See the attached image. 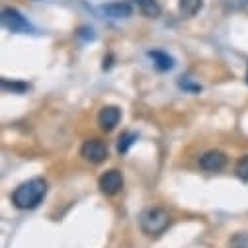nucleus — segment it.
I'll list each match as a JSON object with an SVG mask.
<instances>
[{"instance_id": "39448f33", "label": "nucleus", "mask_w": 248, "mask_h": 248, "mask_svg": "<svg viewBox=\"0 0 248 248\" xmlns=\"http://www.w3.org/2000/svg\"><path fill=\"white\" fill-rule=\"evenodd\" d=\"M98 186L100 190L106 194V196H113L117 194L121 188H123V178H121V172L119 170H108L100 176L98 180Z\"/></svg>"}, {"instance_id": "f257e3e1", "label": "nucleus", "mask_w": 248, "mask_h": 248, "mask_svg": "<svg viewBox=\"0 0 248 248\" xmlns=\"http://www.w3.org/2000/svg\"><path fill=\"white\" fill-rule=\"evenodd\" d=\"M47 194V182L43 178H31L12 192V203L18 209H33L37 207Z\"/></svg>"}, {"instance_id": "0eeeda50", "label": "nucleus", "mask_w": 248, "mask_h": 248, "mask_svg": "<svg viewBox=\"0 0 248 248\" xmlns=\"http://www.w3.org/2000/svg\"><path fill=\"white\" fill-rule=\"evenodd\" d=\"M225 164H227V156L221 151H207L200 158V166L207 172H217V170L225 168Z\"/></svg>"}, {"instance_id": "9b49d317", "label": "nucleus", "mask_w": 248, "mask_h": 248, "mask_svg": "<svg viewBox=\"0 0 248 248\" xmlns=\"http://www.w3.org/2000/svg\"><path fill=\"white\" fill-rule=\"evenodd\" d=\"M203 6V0H180V14L184 18H194Z\"/></svg>"}, {"instance_id": "2eb2a0df", "label": "nucleus", "mask_w": 248, "mask_h": 248, "mask_svg": "<svg viewBox=\"0 0 248 248\" xmlns=\"http://www.w3.org/2000/svg\"><path fill=\"white\" fill-rule=\"evenodd\" d=\"M2 88L10 90V92H26L30 86L26 82H8L6 78H2Z\"/></svg>"}, {"instance_id": "6e6552de", "label": "nucleus", "mask_w": 248, "mask_h": 248, "mask_svg": "<svg viewBox=\"0 0 248 248\" xmlns=\"http://www.w3.org/2000/svg\"><path fill=\"white\" fill-rule=\"evenodd\" d=\"M104 14L113 18V20H121V18H129L133 14V8L129 2H109L106 6H102Z\"/></svg>"}, {"instance_id": "20e7f679", "label": "nucleus", "mask_w": 248, "mask_h": 248, "mask_svg": "<svg viewBox=\"0 0 248 248\" xmlns=\"http://www.w3.org/2000/svg\"><path fill=\"white\" fill-rule=\"evenodd\" d=\"M80 155H82L84 160H88L92 164H100L108 158V147L100 139H88V141H84V145L80 149Z\"/></svg>"}, {"instance_id": "9d476101", "label": "nucleus", "mask_w": 248, "mask_h": 248, "mask_svg": "<svg viewBox=\"0 0 248 248\" xmlns=\"http://www.w3.org/2000/svg\"><path fill=\"white\" fill-rule=\"evenodd\" d=\"M149 57L153 59V63H155V67L158 69V71H170L172 67H174V59L168 55V53H164V51H151L149 53Z\"/></svg>"}, {"instance_id": "dca6fc26", "label": "nucleus", "mask_w": 248, "mask_h": 248, "mask_svg": "<svg viewBox=\"0 0 248 248\" xmlns=\"http://www.w3.org/2000/svg\"><path fill=\"white\" fill-rule=\"evenodd\" d=\"M246 82H248V73H246Z\"/></svg>"}, {"instance_id": "4468645a", "label": "nucleus", "mask_w": 248, "mask_h": 248, "mask_svg": "<svg viewBox=\"0 0 248 248\" xmlns=\"http://www.w3.org/2000/svg\"><path fill=\"white\" fill-rule=\"evenodd\" d=\"M231 248H248V232H236L231 238Z\"/></svg>"}, {"instance_id": "f03ea898", "label": "nucleus", "mask_w": 248, "mask_h": 248, "mask_svg": "<svg viewBox=\"0 0 248 248\" xmlns=\"http://www.w3.org/2000/svg\"><path fill=\"white\" fill-rule=\"evenodd\" d=\"M170 223L172 219L162 207H151L141 215V231L147 236H160L170 227Z\"/></svg>"}, {"instance_id": "f8f14e48", "label": "nucleus", "mask_w": 248, "mask_h": 248, "mask_svg": "<svg viewBox=\"0 0 248 248\" xmlns=\"http://www.w3.org/2000/svg\"><path fill=\"white\" fill-rule=\"evenodd\" d=\"M135 141H137V135H135V133H131V131L123 133V135L119 137V141H117V151H119V153H127L129 147H131Z\"/></svg>"}, {"instance_id": "423d86ee", "label": "nucleus", "mask_w": 248, "mask_h": 248, "mask_svg": "<svg viewBox=\"0 0 248 248\" xmlns=\"http://www.w3.org/2000/svg\"><path fill=\"white\" fill-rule=\"evenodd\" d=\"M121 119V109L117 106H104L98 113V123L104 131H111Z\"/></svg>"}, {"instance_id": "ddd939ff", "label": "nucleus", "mask_w": 248, "mask_h": 248, "mask_svg": "<svg viewBox=\"0 0 248 248\" xmlns=\"http://www.w3.org/2000/svg\"><path fill=\"white\" fill-rule=\"evenodd\" d=\"M234 172H236V176L242 182H248V155H244V156L238 158V162L234 166Z\"/></svg>"}, {"instance_id": "7ed1b4c3", "label": "nucleus", "mask_w": 248, "mask_h": 248, "mask_svg": "<svg viewBox=\"0 0 248 248\" xmlns=\"http://www.w3.org/2000/svg\"><path fill=\"white\" fill-rule=\"evenodd\" d=\"M2 26L14 33H31V24L16 10V8H4L2 10Z\"/></svg>"}, {"instance_id": "1a4fd4ad", "label": "nucleus", "mask_w": 248, "mask_h": 248, "mask_svg": "<svg viewBox=\"0 0 248 248\" xmlns=\"http://www.w3.org/2000/svg\"><path fill=\"white\" fill-rule=\"evenodd\" d=\"M133 2H135L137 8L141 10V14L147 16V18H153V20H155V18H158L160 12H162L158 0H133Z\"/></svg>"}]
</instances>
